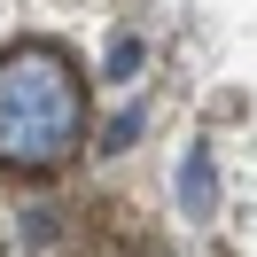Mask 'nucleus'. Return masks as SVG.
Instances as JSON below:
<instances>
[{
    "label": "nucleus",
    "mask_w": 257,
    "mask_h": 257,
    "mask_svg": "<svg viewBox=\"0 0 257 257\" xmlns=\"http://www.w3.org/2000/svg\"><path fill=\"white\" fill-rule=\"evenodd\" d=\"M94 133V94L70 47L8 39L0 47V172L8 179H63Z\"/></svg>",
    "instance_id": "obj_1"
}]
</instances>
